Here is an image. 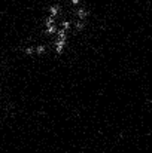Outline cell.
Masks as SVG:
<instances>
[{
	"mask_svg": "<svg viewBox=\"0 0 152 153\" xmlns=\"http://www.w3.org/2000/svg\"><path fill=\"white\" fill-rule=\"evenodd\" d=\"M67 37H69V31L64 30V28H57L55 31V52L58 55H61L64 49H66V45H67Z\"/></svg>",
	"mask_w": 152,
	"mask_h": 153,
	"instance_id": "obj_1",
	"label": "cell"
}]
</instances>
